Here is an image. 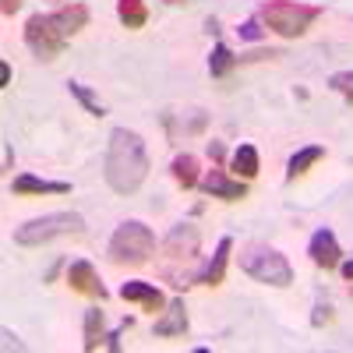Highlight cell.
<instances>
[{
  "instance_id": "1",
  "label": "cell",
  "mask_w": 353,
  "mask_h": 353,
  "mask_svg": "<svg viewBox=\"0 0 353 353\" xmlns=\"http://www.w3.org/2000/svg\"><path fill=\"white\" fill-rule=\"evenodd\" d=\"M103 176L113 194H134L145 176H149V149L138 131L113 128L106 141V159H103Z\"/></svg>"
},
{
  "instance_id": "2",
  "label": "cell",
  "mask_w": 353,
  "mask_h": 353,
  "mask_svg": "<svg viewBox=\"0 0 353 353\" xmlns=\"http://www.w3.org/2000/svg\"><path fill=\"white\" fill-rule=\"evenodd\" d=\"M198 261H201V233L194 223H176L163 244H159V258H156V272L163 283H170L173 290H188L198 283Z\"/></svg>"
},
{
  "instance_id": "3",
  "label": "cell",
  "mask_w": 353,
  "mask_h": 353,
  "mask_svg": "<svg viewBox=\"0 0 353 353\" xmlns=\"http://www.w3.org/2000/svg\"><path fill=\"white\" fill-rule=\"evenodd\" d=\"M258 18L269 25V32L283 39H301L307 28L321 18L318 4H301V0H265Z\"/></svg>"
},
{
  "instance_id": "4",
  "label": "cell",
  "mask_w": 353,
  "mask_h": 353,
  "mask_svg": "<svg viewBox=\"0 0 353 353\" xmlns=\"http://www.w3.org/2000/svg\"><path fill=\"white\" fill-rule=\"evenodd\" d=\"M106 254L113 265H141L156 254V233L145 226L141 219H128L113 230V237L106 244Z\"/></svg>"
},
{
  "instance_id": "5",
  "label": "cell",
  "mask_w": 353,
  "mask_h": 353,
  "mask_svg": "<svg viewBox=\"0 0 353 353\" xmlns=\"http://www.w3.org/2000/svg\"><path fill=\"white\" fill-rule=\"evenodd\" d=\"M85 233V219L78 212H50V216H36L14 230V244L21 248H43L57 237H78Z\"/></svg>"
},
{
  "instance_id": "6",
  "label": "cell",
  "mask_w": 353,
  "mask_h": 353,
  "mask_svg": "<svg viewBox=\"0 0 353 353\" xmlns=\"http://www.w3.org/2000/svg\"><path fill=\"white\" fill-rule=\"evenodd\" d=\"M68 28L61 25V18H57V11H50V14H28V21H25V46L32 50L39 61H57V57L64 53V46H68Z\"/></svg>"
},
{
  "instance_id": "7",
  "label": "cell",
  "mask_w": 353,
  "mask_h": 353,
  "mask_svg": "<svg viewBox=\"0 0 353 353\" xmlns=\"http://www.w3.org/2000/svg\"><path fill=\"white\" fill-rule=\"evenodd\" d=\"M241 269H244L254 283L276 286V290H286V286L293 283V269H290L286 254L276 251V248H265V244L248 248V251L241 254Z\"/></svg>"
},
{
  "instance_id": "8",
  "label": "cell",
  "mask_w": 353,
  "mask_h": 353,
  "mask_svg": "<svg viewBox=\"0 0 353 353\" xmlns=\"http://www.w3.org/2000/svg\"><path fill=\"white\" fill-rule=\"evenodd\" d=\"M68 286H71L74 293H81V297L99 301V304L110 297L106 286H103V279H99V272H96V265L85 261V258H78V261L68 265Z\"/></svg>"
},
{
  "instance_id": "9",
  "label": "cell",
  "mask_w": 353,
  "mask_h": 353,
  "mask_svg": "<svg viewBox=\"0 0 353 353\" xmlns=\"http://www.w3.org/2000/svg\"><path fill=\"white\" fill-rule=\"evenodd\" d=\"M198 188H201V194L219 198V201H241V198H248V181L230 176L226 170H209L198 181Z\"/></svg>"
},
{
  "instance_id": "10",
  "label": "cell",
  "mask_w": 353,
  "mask_h": 353,
  "mask_svg": "<svg viewBox=\"0 0 353 353\" xmlns=\"http://www.w3.org/2000/svg\"><path fill=\"white\" fill-rule=\"evenodd\" d=\"M307 254L311 261L318 265V269H339V261H343V251H339V241H336V233L329 226H321L311 233V241H307Z\"/></svg>"
},
{
  "instance_id": "11",
  "label": "cell",
  "mask_w": 353,
  "mask_h": 353,
  "mask_svg": "<svg viewBox=\"0 0 353 353\" xmlns=\"http://www.w3.org/2000/svg\"><path fill=\"white\" fill-rule=\"evenodd\" d=\"M152 332H156L159 339H176V336H188V307H184V301H181V297L166 301L163 318H156Z\"/></svg>"
},
{
  "instance_id": "12",
  "label": "cell",
  "mask_w": 353,
  "mask_h": 353,
  "mask_svg": "<svg viewBox=\"0 0 353 353\" xmlns=\"http://www.w3.org/2000/svg\"><path fill=\"white\" fill-rule=\"evenodd\" d=\"M121 297L131 301V304H141L145 311H163L166 307V297L156 283H141V279H131L121 286Z\"/></svg>"
},
{
  "instance_id": "13",
  "label": "cell",
  "mask_w": 353,
  "mask_h": 353,
  "mask_svg": "<svg viewBox=\"0 0 353 353\" xmlns=\"http://www.w3.org/2000/svg\"><path fill=\"white\" fill-rule=\"evenodd\" d=\"M11 191H14L18 198H39V194H71V184H68V181H39V176H32V173H21V176H14Z\"/></svg>"
},
{
  "instance_id": "14",
  "label": "cell",
  "mask_w": 353,
  "mask_h": 353,
  "mask_svg": "<svg viewBox=\"0 0 353 353\" xmlns=\"http://www.w3.org/2000/svg\"><path fill=\"white\" fill-rule=\"evenodd\" d=\"M230 251H233V237H219L209 265L198 272V286H219L226 279V265H230Z\"/></svg>"
},
{
  "instance_id": "15",
  "label": "cell",
  "mask_w": 353,
  "mask_h": 353,
  "mask_svg": "<svg viewBox=\"0 0 353 353\" xmlns=\"http://www.w3.org/2000/svg\"><path fill=\"white\" fill-rule=\"evenodd\" d=\"M325 159V149L321 145H304V149H297L290 159H286V181H297V176H304L314 163Z\"/></svg>"
},
{
  "instance_id": "16",
  "label": "cell",
  "mask_w": 353,
  "mask_h": 353,
  "mask_svg": "<svg viewBox=\"0 0 353 353\" xmlns=\"http://www.w3.org/2000/svg\"><path fill=\"white\" fill-rule=\"evenodd\" d=\"M230 170L241 176V181H254L258 176V170H261V163H258V149L254 145H237V149H233V156H230Z\"/></svg>"
},
{
  "instance_id": "17",
  "label": "cell",
  "mask_w": 353,
  "mask_h": 353,
  "mask_svg": "<svg viewBox=\"0 0 353 353\" xmlns=\"http://www.w3.org/2000/svg\"><path fill=\"white\" fill-rule=\"evenodd\" d=\"M170 173H173V181L181 184L184 191H191V188H198V156H191V152H181V156H173V163H170Z\"/></svg>"
},
{
  "instance_id": "18",
  "label": "cell",
  "mask_w": 353,
  "mask_h": 353,
  "mask_svg": "<svg viewBox=\"0 0 353 353\" xmlns=\"http://www.w3.org/2000/svg\"><path fill=\"white\" fill-rule=\"evenodd\" d=\"M117 18L124 28H145L149 21V4L145 0H117Z\"/></svg>"
},
{
  "instance_id": "19",
  "label": "cell",
  "mask_w": 353,
  "mask_h": 353,
  "mask_svg": "<svg viewBox=\"0 0 353 353\" xmlns=\"http://www.w3.org/2000/svg\"><path fill=\"white\" fill-rule=\"evenodd\" d=\"M57 18H61V25L68 28V36H78L81 28L88 25V8L78 4V0H71V4H61V8H57Z\"/></svg>"
},
{
  "instance_id": "20",
  "label": "cell",
  "mask_w": 353,
  "mask_h": 353,
  "mask_svg": "<svg viewBox=\"0 0 353 353\" xmlns=\"http://www.w3.org/2000/svg\"><path fill=\"white\" fill-rule=\"evenodd\" d=\"M237 64H241V57H233V50L226 43H216L212 46V57H209V74L212 78H226Z\"/></svg>"
},
{
  "instance_id": "21",
  "label": "cell",
  "mask_w": 353,
  "mask_h": 353,
  "mask_svg": "<svg viewBox=\"0 0 353 353\" xmlns=\"http://www.w3.org/2000/svg\"><path fill=\"white\" fill-rule=\"evenodd\" d=\"M81 329H85V343H81V346H85L88 353L99 350V343L106 339V332H103V311H99V307H88V311H85V325H81Z\"/></svg>"
},
{
  "instance_id": "22",
  "label": "cell",
  "mask_w": 353,
  "mask_h": 353,
  "mask_svg": "<svg viewBox=\"0 0 353 353\" xmlns=\"http://www.w3.org/2000/svg\"><path fill=\"white\" fill-rule=\"evenodd\" d=\"M68 92L85 106V113H92V117H106V106L92 96V88H88V85H81V81H74V78H71V81H68Z\"/></svg>"
},
{
  "instance_id": "23",
  "label": "cell",
  "mask_w": 353,
  "mask_h": 353,
  "mask_svg": "<svg viewBox=\"0 0 353 353\" xmlns=\"http://www.w3.org/2000/svg\"><path fill=\"white\" fill-rule=\"evenodd\" d=\"M329 88H332V92H339L346 103H353V71H336L329 78Z\"/></svg>"
},
{
  "instance_id": "24",
  "label": "cell",
  "mask_w": 353,
  "mask_h": 353,
  "mask_svg": "<svg viewBox=\"0 0 353 353\" xmlns=\"http://www.w3.org/2000/svg\"><path fill=\"white\" fill-rule=\"evenodd\" d=\"M134 325V318H124L121 325H117L113 332H106V350H113V353H121V336H124V329H131Z\"/></svg>"
},
{
  "instance_id": "25",
  "label": "cell",
  "mask_w": 353,
  "mask_h": 353,
  "mask_svg": "<svg viewBox=\"0 0 353 353\" xmlns=\"http://www.w3.org/2000/svg\"><path fill=\"white\" fill-rule=\"evenodd\" d=\"M325 321H332V304H329V301H318V304H314V314H311V325L321 329Z\"/></svg>"
},
{
  "instance_id": "26",
  "label": "cell",
  "mask_w": 353,
  "mask_h": 353,
  "mask_svg": "<svg viewBox=\"0 0 353 353\" xmlns=\"http://www.w3.org/2000/svg\"><path fill=\"white\" fill-rule=\"evenodd\" d=\"M237 32H241V39H261V32H265V28H261V18H248L241 28H237Z\"/></svg>"
},
{
  "instance_id": "27",
  "label": "cell",
  "mask_w": 353,
  "mask_h": 353,
  "mask_svg": "<svg viewBox=\"0 0 353 353\" xmlns=\"http://www.w3.org/2000/svg\"><path fill=\"white\" fill-rule=\"evenodd\" d=\"M0 11H4V14L11 18L14 11H21V0H0Z\"/></svg>"
},
{
  "instance_id": "28",
  "label": "cell",
  "mask_w": 353,
  "mask_h": 353,
  "mask_svg": "<svg viewBox=\"0 0 353 353\" xmlns=\"http://www.w3.org/2000/svg\"><path fill=\"white\" fill-rule=\"evenodd\" d=\"M11 85V64L4 61V64H0V88H8Z\"/></svg>"
},
{
  "instance_id": "29",
  "label": "cell",
  "mask_w": 353,
  "mask_h": 353,
  "mask_svg": "<svg viewBox=\"0 0 353 353\" xmlns=\"http://www.w3.org/2000/svg\"><path fill=\"white\" fill-rule=\"evenodd\" d=\"M339 272H343L346 283H353V258H350V261H339Z\"/></svg>"
},
{
  "instance_id": "30",
  "label": "cell",
  "mask_w": 353,
  "mask_h": 353,
  "mask_svg": "<svg viewBox=\"0 0 353 353\" xmlns=\"http://www.w3.org/2000/svg\"><path fill=\"white\" fill-rule=\"evenodd\" d=\"M4 339H8V343H4V346H8V350H25V346H21V343H18V336H11V332H8V329H4Z\"/></svg>"
},
{
  "instance_id": "31",
  "label": "cell",
  "mask_w": 353,
  "mask_h": 353,
  "mask_svg": "<svg viewBox=\"0 0 353 353\" xmlns=\"http://www.w3.org/2000/svg\"><path fill=\"white\" fill-rule=\"evenodd\" d=\"M209 156H212V159H223V156H226L219 141H209Z\"/></svg>"
},
{
  "instance_id": "32",
  "label": "cell",
  "mask_w": 353,
  "mask_h": 353,
  "mask_svg": "<svg viewBox=\"0 0 353 353\" xmlns=\"http://www.w3.org/2000/svg\"><path fill=\"white\" fill-rule=\"evenodd\" d=\"M163 4H170V8H173V4H191V0H163Z\"/></svg>"
},
{
  "instance_id": "33",
  "label": "cell",
  "mask_w": 353,
  "mask_h": 353,
  "mask_svg": "<svg viewBox=\"0 0 353 353\" xmlns=\"http://www.w3.org/2000/svg\"><path fill=\"white\" fill-rule=\"evenodd\" d=\"M50 4H57V8H61V4H71V0H50Z\"/></svg>"
},
{
  "instance_id": "34",
  "label": "cell",
  "mask_w": 353,
  "mask_h": 353,
  "mask_svg": "<svg viewBox=\"0 0 353 353\" xmlns=\"http://www.w3.org/2000/svg\"><path fill=\"white\" fill-rule=\"evenodd\" d=\"M350 297H353V290H350Z\"/></svg>"
}]
</instances>
